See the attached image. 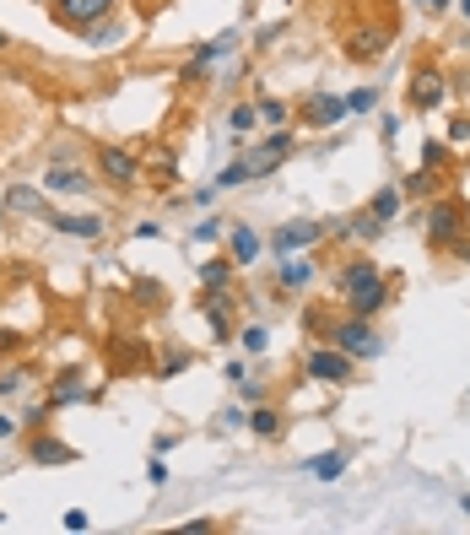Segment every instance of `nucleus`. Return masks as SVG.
I'll list each match as a JSON object with an SVG mask.
<instances>
[{
    "label": "nucleus",
    "instance_id": "de8ad7c7",
    "mask_svg": "<svg viewBox=\"0 0 470 535\" xmlns=\"http://www.w3.org/2000/svg\"><path fill=\"white\" fill-rule=\"evenodd\" d=\"M449 254H454V260H460V265H470V238H460V244H454Z\"/></svg>",
    "mask_w": 470,
    "mask_h": 535
},
{
    "label": "nucleus",
    "instance_id": "c756f323",
    "mask_svg": "<svg viewBox=\"0 0 470 535\" xmlns=\"http://www.w3.org/2000/svg\"><path fill=\"white\" fill-rule=\"evenodd\" d=\"M254 109H260V125H287V119H292V109H287V103H281V98H260V103H254Z\"/></svg>",
    "mask_w": 470,
    "mask_h": 535
},
{
    "label": "nucleus",
    "instance_id": "f8f14e48",
    "mask_svg": "<svg viewBox=\"0 0 470 535\" xmlns=\"http://www.w3.org/2000/svg\"><path fill=\"white\" fill-rule=\"evenodd\" d=\"M233 303H238V292L227 287V292H206L200 298V319L211 325V341L227 346V341H238V325H233Z\"/></svg>",
    "mask_w": 470,
    "mask_h": 535
},
{
    "label": "nucleus",
    "instance_id": "6e6552de",
    "mask_svg": "<svg viewBox=\"0 0 470 535\" xmlns=\"http://www.w3.org/2000/svg\"><path fill=\"white\" fill-rule=\"evenodd\" d=\"M92 168L103 173V184H114V190H130V184H141V157L130 152V146H98L92 152Z\"/></svg>",
    "mask_w": 470,
    "mask_h": 535
},
{
    "label": "nucleus",
    "instance_id": "9d476101",
    "mask_svg": "<svg viewBox=\"0 0 470 535\" xmlns=\"http://www.w3.org/2000/svg\"><path fill=\"white\" fill-rule=\"evenodd\" d=\"M298 152V136H292L287 125H276V130H265L260 141H254V152H249V168H254V179H265V173H276L287 157Z\"/></svg>",
    "mask_w": 470,
    "mask_h": 535
},
{
    "label": "nucleus",
    "instance_id": "20e7f679",
    "mask_svg": "<svg viewBox=\"0 0 470 535\" xmlns=\"http://www.w3.org/2000/svg\"><path fill=\"white\" fill-rule=\"evenodd\" d=\"M352 373H357V357L352 352H341V346H308L303 352V379L308 384H352Z\"/></svg>",
    "mask_w": 470,
    "mask_h": 535
},
{
    "label": "nucleus",
    "instance_id": "7c9ffc66",
    "mask_svg": "<svg viewBox=\"0 0 470 535\" xmlns=\"http://www.w3.org/2000/svg\"><path fill=\"white\" fill-rule=\"evenodd\" d=\"M227 125H233V136H249V130L260 125V109H254V103H238V109L227 114Z\"/></svg>",
    "mask_w": 470,
    "mask_h": 535
},
{
    "label": "nucleus",
    "instance_id": "f3484780",
    "mask_svg": "<svg viewBox=\"0 0 470 535\" xmlns=\"http://www.w3.org/2000/svg\"><path fill=\"white\" fill-rule=\"evenodd\" d=\"M55 233H65V238H103V217L98 211H49L44 217Z\"/></svg>",
    "mask_w": 470,
    "mask_h": 535
},
{
    "label": "nucleus",
    "instance_id": "e433bc0d",
    "mask_svg": "<svg viewBox=\"0 0 470 535\" xmlns=\"http://www.w3.org/2000/svg\"><path fill=\"white\" fill-rule=\"evenodd\" d=\"M443 141H449L454 152H460V146L470 141V114H454V119H449V136H443Z\"/></svg>",
    "mask_w": 470,
    "mask_h": 535
},
{
    "label": "nucleus",
    "instance_id": "4c0bfd02",
    "mask_svg": "<svg viewBox=\"0 0 470 535\" xmlns=\"http://www.w3.org/2000/svg\"><path fill=\"white\" fill-rule=\"evenodd\" d=\"M373 98H379L373 87H357L352 98H346V114H368V109H373Z\"/></svg>",
    "mask_w": 470,
    "mask_h": 535
},
{
    "label": "nucleus",
    "instance_id": "3c124183",
    "mask_svg": "<svg viewBox=\"0 0 470 535\" xmlns=\"http://www.w3.org/2000/svg\"><path fill=\"white\" fill-rule=\"evenodd\" d=\"M6 49H11V33H6V28H0V55H6Z\"/></svg>",
    "mask_w": 470,
    "mask_h": 535
},
{
    "label": "nucleus",
    "instance_id": "7ed1b4c3",
    "mask_svg": "<svg viewBox=\"0 0 470 535\" xmlns=\"http://www.w3.org/2000/svg\"><path fill=\"white\" fill-rule=\"evenodd\" d=\"M443 98H449V76H443L438 60H416L411 76H406V109L411 114H433L443 109Z\"/></svg>",
    "mask_w": 470,
    "mask_h": 535
},
{
    "label": "nucleus",
    "instance_id": "2eb2a0df",
    "mask_svg": "<svg viewBox=\"0 0 470 535\" xmlns=\"http://www.w3.org/2000/svg\"><path fill=\"white\" fill-rule=\"evenodd\" d=\"M395 287H400L395 276H384V282H373L368 292H357V298H346L341 309H346V314H357V319H379V314L389 309V303H395Z\"/></svg>",
    "mask_w": 470,
    "mask_h": 535
},
{
    "label": "nucleus",
    "instance_id": "423d86ee",
    "mask_svg": "<svg viewBox=\"0 0 470 535\" xmlns=\"http://www.w3.org/2000/svg\"><path fill=\"white\" fill-rule=\"evenodd\" d=\"M341 55L352 65H379L389 55V28H379V22H357V28L341 33Z\"/></svg>",
    "mask_w": 470,
    "mask_h": 535
},
{
    "label": "nucleus",
    "instance_id": "4be33fe9",
    "mask_svg": "<svg viewBox=\"0 0 470 535\" xmlns=\"http://www.w3.org/2000/svg\"><path fill=\"white\" fill-rule=\"evenodd\" d=\"M443 190H449V184H443V173L427 168V163L400 179V195H406V200H433V195H443Z\"/></svg>",
    "mask_w": 470,
    "mask_h": 535
},
{
    "label": "nucleus",
    "instance_id": "393cba45",
    "mask_svg": "<svg viewBox=\"0 0 470 535\" xmlns=\"http://www.w3.org/2000/svg\"><path fill=\"white\" fill-rule=\"evenodd\" d=\"M346 465H352V454H346V449H330V454H314V460H303V471L314 476V481H341Z\"/></svg>",
    "mask_w": 470,
    "mask_h": 535
},
{
    "label": "nucleus",
    "instance_id": "cd10ccee",
    "mask_svg": "<svg viewBox=\"0 0 470 535\" xmlns=\"http://www.w3.org/2000/svg\"><path fill=\"white\" fill-rule=\"evenodd\" d=\"M146 179L152 184H179V157H152V163H146Z\"/></svg>",
    "mask_w": 470,
    "mask_h": 535
},
{
    "label": "nucleus",
    "instance_id": "39448f33",
    "mask_svg": "<svg viewBox=\"0 0 470 535\" xmlns=\"http://www.w3.org/2000/svg\"><path fill=\"white\" fill-rule=\"evenodd\" d=\"M330 238V222H314V217H298V222H281L265 244H271V254L281 260V254H308V249H319Z\"/></svg>",
    "mask_w": 470,
    "mask_h": 535
},
{
    "label": "nucleus",
    "instance_id": "864d4df0",
    "mask_svg": "<svg viewBox=\"0 0 470 535\" xmlns=\"http://www.w3.org/2000/svg\"><path fill=\"white\" fill-rule=\"evenodd\" d=\"M0 222H6V200H0Z\"/></svg>",
    "mask_w": 470,
    "mask_h": 535
},
{
    "label": "nucleus",
    "instance_id": "c03bdc74",
    "mask_svg": "<svg viewBox=\"0 0 470 535\" xmlns=\"http://www.w3.org/2000/svg\"><path fill=\"white\" fill-rule=\"evenodd\" d=\"M233 427H249L244 411H222V433H233Z\"/></svg>",
    "mask_w": 470,
    "mask_h": 535
},
{
    "label": "nucleus",
    "instance_id": "8fccbe9b",
    "mask_svg": "<svg viewBox=\"0 0 470 535\" xmlns=\"http://www.w3.org/2000/svg\"><path fill=\"white\" fill-rule=\"evenodd\" d=\"M0 438H17V422L11 417H0Z\"/></svg>",
    "mask_w": 470,
    "mask_h": 535
},
{
    "label": "nucleus",
    "instance_id": "c85d7f7f",
    "mask_svg": "<svg viewBox=\"0 0 470 535\" xmlns=\"http://www.w3.org/2000/svg\"><path fill=\"white\" fill-rule=\"evenodd\" d=\"M422 163H427V168H438V173H449L454 146H449V141H422Z\"/></svg>",
    "mask_w": 470,
    "mask_h": 535
},
{
    "label": "nucleus",
    "instance_id": "6ab92c4d",
    "mask_svg": "<svg viewBox=\"0 0 470 535\" xmlns=\"http://www.w3.org/2000/svg\"><path fill=\"white\" fill-rule=\"evenodd\" d=\"M44 190L49 195H87L92 190V173L76 168V163H55V168L44 173Z\"/></svg>",
    "mask_w": 470,
    "mask_h": 535
},
{
    "label": "nucleus",
    "instance_id": "ea45409f",
    "mask_svg": "<svg viewBox=\"0 0 470 535\" xmlns=\"http://www.w3.org/2000/svg\"><path fill=\"white\" fill-rule=\"evenodd\" d=\"M22 384H28V373H22V368H0V395H17Z\"/></svg>",
    "mask_w": 470,
    "mask_h": 535
},
{
    "label": "nucleus",
    "instance_id": "ddd939ff",
    "mask_svg": "<svg viewBox=\"0 0 470 535\" xmlns=\"http://www.w3.org/2000/svg\"><path fill=\"white\" fill-rule=\"evenodd\" d=\"M82 400H98V390H87L82 368H60V373H55V384H49L44 411H65V406H82Z\"/></svg>",
    "mask_w": 470,
    "mask_h": 535
},
{
    "label": "nucleus",
    "instance_id": "aec40b11",
    "mask_svg": "<svg viewBox=\"0 0 470 535\" xmlns=\"http://www.w3.org/2000/svg\"><path fill=\"white\" fill-rule=\"evenodd\" d=\"M0 200H6V211H22V217H38V222L55 211V206H49V190H33V184H11Z\"/></svg>",
    "mask_w": 470,
    "mask_h": 535
},
{
    "label": "nucleus",
    "instance_id": "f257e3e1",
    "mask_svg": "<svg viewBox=\"0 0 470 535\" xmlns=\"http://www.w3.org/2000/svg\"><path fill=\"white\" fill-rule=\"evenodd\" d=\"M422 238H427V249H438V254H449L460 238H470V200L454 195V190L433 195L422 211Z\"/></svg>",
    "mask_w": 470,
    "mask_h": 535
},
{
    "label": "nucleus",
    "instance_id": "bb28decb",
    "mask_svg": "<svg viewBox=\"0 0 470 535\" xmlns=\"http://www.w3.org/2000/svg\"><path fill=\"white\" fill-rule=\"evenodd\" d=\"M254 179V168H249V157H238V163H227L222 173H217V179H211V184H217V190H238V184H249Z\"/></svg>",
    "mask_w": 470,
    "mask_h": 535
},
{
    "label": "nucleus",
    "instance_id": "5701e85b",
    "mask_svg": "<svg viewBox=\"0 0 470 535\" xmlns=\"http://www.w3.org/2000/svg\"><path fill=\"white\" fill-rule=\"evenodd\" d=\"M125 38H130V28L119 17H98L92 28H82V44L87 49H114V44H125Z\"/></svg>",
    "mask_w": 470,
    "mask_h": 535
},
{
    "label": "nucleus",
    "instance_id": "79ce46f5",
    "mask_svg": "<svg viewBox=\"0 0 470 535\" xmlns=\"http://www.w3.org/2000/svg\"><path fill=\"white\" fill-rule=\"evenodd\" d=\"M238 400H249V406H260V400H265V384H244V379H238Z\"/></svg>",
    "mask_w": 470,
    "mask_h": 535
},
{
    "label": "nucleus",
    "instance_id": "f03ea898",
    "mask_svg": "<svg viewBox=\"0 0 470 535\" xmlns=\"http://www.w3.org/2000/svg\"><path fill=\"white\" fill-rule=\"evenodd\" d=\"M330 346H341V352H352L357 363H373V357H384V336L373 330V319H357V314H335V325L325 330Z\"/></svg>",
    "mask_w": 470,
    "mask_h": 535
},
{
    "label": "nucleus",
    "instance_id": "4468645a",
    "mask_svg": "<svg viewBox=\"0 0 470 535\" xmlns=\"http://www.w3.org/2000/svg\"><path fill=\"white\" fill-rule=\"evenodd\" d=\"M314 276H319L314 254H281V260H276V292H303Z\"/></svg>",
    "mask_w": 470,
    "mask_h": 535
},
{
    "label": "nucleus",
    "instance_id": "f704fd0d",
    "mask_svg": "<svg viewBox=\"0 0 470 535\" xmlns=\"http://www.w3.org/2000/svg\"><path fill=\"white\" fill-rule=\"evenodd\" d=\"M22 346H28V336H22V330L0 325V363H6V357H22Z\"/></svg>",
    "mask_w": 470,
    "mask_h": 535
},
{
    "label": "nucleus",
    "instance_id": "412c9836",
    "mask_svg": "<svg viewBox=\"0 0 470 535\" xmlns=\"http://www.w3.org/2000/svg\"><path fill=\"white\" fill-rule=\"evenodd\" d=\"M249 433L260 438V444H281V438H287V417L260 400V406H249Z\"/></svg>",
    "mask_w": 470,
    "mask_h": 535
},
{
    "label": "nucleus",
    "instance_id": "dca6fc26",
    "mask_svg": "<svg viewBox=\"0 0 470 535\" xmlns=\"http://www.w3.org/2000/svg\"><path fill=\"white\" fill-rule=\"evenodd\" d=\"M28 454H33V465H76L82 460V449H71L65 438L49 433V427H38V433L28 438Z\"/></svg>",
    "mask_w": 470,
    "mask_h": 535
},
{
    "label": "nucleus",
    "instance_id": "a19ab883",
    "mask_svg": "<svg viewBox=\"0 0 470 535\" xmlns=\"http://www.w3.org/2000/svg\"><path fill=\"white\" fill-rule=\"evenodd\" d=\"M146 481H152V487H163V481H168V465H163V454H152V465H146Z\"/></svg>",
    "mask_w": 470,
    "mask_h": 535
},
{
    "label": "nucleus",
    "instance_id": "58836bf2",
    "mask_svg": "<svg viewBox=\"0 0 470 535\" xmlns=\"http://www.w3.org/2000/svg\"><path fill=\"white\" fill-rule=\"evenodd\" d=\"M227 233V227L217 217H206V222H195V244H217V238Z\"/></svg>",
    "mask_w": 470,
    "mask_h": 535
},
{
    "label": "nucleus",
    "instance_id": "473e14b6",
    "mask_svg": "<svg viewBox=\"0 0 470 535\" xmlns=\"http://www.w3.org/2000/svg\"><path fill=\"white\" fill-rule=\"evenodd\" d=\"M238 346H244V352H265V346H271V330H265V325H244V330H238Z\"/></svg>",
    "mask_w": 470,
    "mask_h": 535
},
{
    "label": "nucleus",
    "instance_id": "9b49d317",
    "mask_svg": "<svg viewBox=\"0 0 470 535\" xmlns=\"http://www.w3.org/2000/svg\"><path fill=\"white\" fill-rule=\"evenodd\" d=\"M114 11H119V0H49V17H55L60 28H71V33L92 28L98 17H114Z\"/></svg>",
    "mask_w": 470,
    "mask_h": 535
},
{
    "label": "nucleus",
    "instance_id": "49530a36",
    "mask_svg": "<svg viewBox=\"0 0 470 535\" xmlns=\"http://www.w3.org/2000/svg\"><path fill=\"white\" fill-rule=\"evenodd\" d=\"M276 38H281V28H260V33H254V49H265V44H276Z\"/></svg>",
    "mask_w": 470,
    "mask_h": 535
},
{
    "label": "nucleus",
    "instance_id": "5fc2aeb1",
    "mask_svg": "<svg viewBox=\"0 0 470 535\" xmlns=\"http://www.w3.org/2000/svg\"><path fill=\"white\" fill-rule=\"evenodd\" d=\"M0 525H6V514H0Z\"/></svg>",
    "mask_w": 470,
    "mask_h": 535
},
{
    "label": "nucleus",
    "instance_id": "1a4fd4ad",
    "mask_svg": "<svg viewBox=\"0 0 470 535\" xmlns=\"http://www.w3.org/2000/svg\"><path fill=\"white\" fill-rule=\"evenodd\" d=\"M292 114H298L303 130H335L346 119V98H341V92H303Z\"/></svg>",
    "mask_w": 470,
    "mask_h": 535
},
{
    "label": "nucleus",
    "instance_id": "2f4dec72",
    "mask_svg": "<svg viewBox=\"0 0 470 535\" xmlns=\"http://www.w3.org/2000/svg\"><path fill=\"white\" fill-rule=\"evenodd\" d=\"M206 71H211V60L190 55V65H184V71H179V87H184V92H195L200 82H206Z\"/></svg>",
    "mask_w": 470,
    "mask_h": 535
},
{
    "label": "nucleus",
    "instance_id": "603ef678",
    "mask_svg": "<svg viewBox=\"0 0 470 535\" xmlns=\"http://www.w3.org/2000/svg\"><path fill=\"white\" fill-rule=\"evenodd\" d=\"M460 508H465V514H470V492H465V498H460Z\"/></svg>",
    "mask_w": 470,
    "mask_h": 535
},
{
    "label": "nucleus",
    "instance_id": "0eeeda50",
    "mask_svg": "<svg viewBox=\"0 0 470 535\" xmlns=\"http://www.w3.org/2000/svg\"><path fill=\"white\" fill-rule=\"evenodd\" d=\"M373 282H384V271H379V260H373V254H352V260H341V265H335V276H330L335 303H346V298H357V292H368Z\"/></svg>",
    "mask_w": 470,
    "mask_h": 535
},
{
    "label": "nucleus",
    "instance_id": "c9c22d12",
    "mask_svg": "<svg viewBox=\"0 0 470 535\" xmlns=\"http://www.w3.org/2000/svg\"><path fill=\"white\" fill-rule=\"evenodd\" d=\"M130 292H136L141 309H157V303H163V287H157V282H130Z\"/></svg>",
    "mask_w": 470,
    "mask_h": 535
},
{
    "label": "nucleus",
    "instance_id": "a878e982",
    "mask_svg": "<svg viewBox=\"0 0 470 535\" xmlns=\"http://www.w3.org/2000/svg\"><path fill=\"white\" fill-rule=\"evenodd\" d=\"M400 200H406V195H400V184H384V190L373 195V200H368V206H362V211H368V217L379 222V227H389V222L400 217Z\"/></svg>",
    "mask_w": 470,
    "mask_h": 535
},
{
    "label": "nucleus",
    "instance_id": "a211bd4d",
    "mask_svg": "<svg viewBox=\"0 0 470 535\" xmlns=\"http://www.w3.org/2000/svg\"><path fill=\"white\" fill-rule=\"evenodd\" d=\"M227 254H233V265L244 271V265H254L265 254V238L254 233L249 222H233V227H227Z\"/></svg>",
    "mask_w": 470,
    "mask_h": 535
},
{
    "label": "nucleus",
    "instance_id": "37998d69",
    "mask_svg": "<svg viewBox=\"0 0 470 535\" xmlns=\"http://www.w3.org/2000/svg\"><path fill=\"white\" fill-rule=\"evenodd\" d=\"M92 519H87V508H71V514H65V530H87Z\"/></svg>",
    "mask_w": 470,
    "mask_h": 535
},
{
    "label": "nucleus",
    "instance_id": "72a5a7b5",
    "mask_svg": "<svg viewBox=\"0 0 470 535\" xmlns=\"http://www.w3.org/2000/svg\"><path fill=\"white\" fill-rule=\"evenodd\" d=\"M190 363H195V357L184 352V346H173V352H163V363H157V373H163V379H173V373H184Z\"/></svg>",
    "mask_w": 470,
    "mask_h": 535
},
{
    "label": "nucleus",
    "instance_id": "09e8293b",
    "mask_svg": "<svg viewBox=\"0 0 470 535\" xmlns=\"http://www.w3.org/2000/svg\"><path fill=\"white\" fill-rule=\"evenodd\" d=\"M422 11H427V17H438V11H449V0H422Z\"/></svg>",
    "mask_w": 470,
    "mask_h": 535
},
{
    "label": "nucleus",
    "instance_id": "b1692460",
    "mask_svg": "<svg viewBox=\"0 0 470 535\" xmlns=\"http://www.w3.org/2000/svg\"><path fill=\"white\" fill-rule=\"evenodd\" d=\"M233 271H238L233 254H211V260H200V287H206V292H227V287H233Z\"/></svg>",
    "mask_w": 470,
    "mask_h": 535
},
{
    "label": "nucleus",
    "instance_id": "a18cd8bd",
    "mask_svg": "<svg viewBox=\"0 0 470 535\" xmlns=\"http://www.w3.org/2000/svg\"><path fill=\"white\" fill-rule=\"evenodd\" d=\"M379 136H384V146H395V136H400V119H389V114H384V125H379Z\"/></svg>",
    "mask_w": 470,
    "mask_h": 535
}]
</instances>
